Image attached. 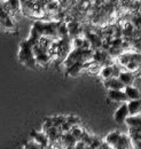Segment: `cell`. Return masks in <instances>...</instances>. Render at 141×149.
<instances>
[{
  "instance_id": "6da1fadb",
  "label": "cell",
  "mask_w": 141,
  "mask_h": 149,
  "mask_svg": "<svg viewBox=\"0 0 141 149\" xmlns=\"http://www.w3.org/2000/svg\"><path fill=\"white\" fill-rule=\"evenodd\" d=\"M34 47L35 46L27 39L20 44V49H18V61L23 65L30 69H35L37 65Z\"/></svg>"
},
{
  "instance_id": "7a4b0ae2",
  "label": "cell",
  "mask_w": 141,
  "mask_h": 149,
  "mask_svg": "<svg viewBox=\"0 0 141 149\" xmlns=\"http://www.w3.org/2000/svg\"><path fill=\"white\" fill-rule=\"evenodd\" d=\"M59 24L60 23H55V22H36L32 26L40 33L43 38H55L59 37L57 35Z\"/></svg>"
},
{
  "instance_id": "3957f363",
  "label": "cell",
  "mask_w": 141,
  "mask_h": 149,
  "mask_svg": "<svg viewBox=\"0 0 141 149\" xmlns=\"http://www.w3.org/2000/svg\"><path fill=\"white\" fill-rule=\"evenodd\" d=\"M0 29L3 31H14L16 30L15 23L12 19L9 12L7 10L5 3L0 6Z\"/></svg>"
},
{
  "instance_id": "277c9868",
  "label": "cell",
  "mask_w": 141,
  "mask_h": 149,
  "mask_svg": "<svg viewBox=\"0 0 141 149\" xmlns=\"http://www.w3.org/2000/svg\"><path fill=\"white\" fill-rule=\"evenodd\" d=\"M128 116H130V112H128V108H127V103H122L121 107L114 113V120L117 124H124Z\"/></svg>"
},
{
  "instance_id": "5b68a950",
  "label": "cell",
  "mask_w": 141,
  "mask_h": 149,
  "mask_svg": "<svg viewBox=\"0 0 141 149\" xmlns=\"http://www.w3.org/2000/svg\"><path fill=\"white\" fill-rule=\"evenodd\" d=\"M125 124L128 126L130 132H139L141 131V116H128L125 120Z\"/></svg>"
},
{
  "instance_id": "8992f818",
  "label": "cell",
  "mask_w": 141,
  "mask_h": 149,
  "mask_svg": "<svg viewBox=\"0 0 141 149\" xmlns=\"http://www.w3.org/2000/svg\"><path fill=\"white\" fill-rule=\"evenodd\" d=\"M103 85L108 91H124V88H125L122 81L116 77L103 80Z\"/></svg>"
},
{
  "instance_id": "52a82bcc",
  "label": "cell",
  "mask_w": 141,
  "mask_h": 149,
  "mask_svg": "<svg viewBox=\"0 0 141 149\" xmlns=\"http://www.w3.org/2000/svg\"><path fill=\"white\" fill-rule=\"evenodd\" d=\"M31 136L34 138V141H35L37 145H39L40 147H43L44 149L47 148L48 142H50V139H48V135H47L45 132H37V131H34V132L31 133Z\"/></svg>"
},
{
  "instance_id": "ba28073f",
  "label": "cell",
  "mask_w": 141,
  "mask_h": 149,
  "mask_svg": "<svg viewBox=\"0 0 141 149\" xmlns=\"http://www.w3.org/2000/svg\"><path fill=\"white\" fill-rule=\"evenodd\" d=\"M107 96L109 100H111L114 102H118V103H127L128 102V99L124 91H108Z\"/></svg>"
},
{
  "instance_id": "9c48e42d",
  "label": "cell",
  "mask_w": 141,
  "mask_h": 149,
  "mask_svg": "<svg viewBox=\"0 0 141 149\" xmlns=\"http://www.w3.org/2000/svg\"><path fill=\"white\" fill-rule=\"evenodd\" d=\"M124 92L126 94L128 101H133V100H140L141 99V93L140 91L134 87V86H126L124 88Z\"/></svg>"
},
{
  "instance_id": "30bf717a",
  "label": "cell",
  "mask_w": 141,
  "mask_h": 149,
  "mask_svg": "<svg viewBox=\"0 0 141 149\" xmlns=\"http://www.w3.org/2000/svg\"><path fill=\"white\" fill-rule=\"evenodd\" d=\"M118 79L122 81L124 86H133L134 83V74L128 71H121V74L118 76Z\"/></svg>"
},
{
  "instance_id": "8fae6325",
  "label": "cell",
  "mask_w": 141,
  "mask_h": 149,
  "mask_svg": "<svg viewBox=\"0 0 141 149\" xmlns=\"http://www.w3.org/2000/svg\"><path fill=\"white\" fill-rule=\"evenodd\" d=\"M86 67L85 63H82V62H76L73 64H71L70 67L67 68V74L71 76V77H76L77 74H79V72Z\"/></svg>"
},
{
  "instance_id": "7c38bea8",
  "label": "cell",
  "mask_w": 141,
  "mask_h": 149,
  "mask_svg": "<svg viewBox=\"0 0 141 149\" xmlns=\"http://www.w3.org/2000/svg\"><path fill=\"white\" fill-rule=\"evenodd\" d=\"M127 108L130 116H137L141 111V99L140 100H133L127 102Z\"/></svg>"
},
{
  "instance_id": "4fadbf2b",
  "label": "cell",
  "mask_w": 141,
  "mask_h": 149,
  "mask_svg": "<svg viewBox=\"0 0 141 149\" xmlns=\"http://www.w3.org/2000/svg\"><path fill=\"white\" fill-rule=\"evenodd\" d=\"M121 134H122V133L118 132V131H112V132H110L106 136V139H105L106 143L109 147H111V148L114 149V147L116 146V143L118 142V139H119Z\"/></svg>"
},
{
  "instance_id": "5bb4252c",
  "label": "cell",
  "mask_w": 141,
  "mask_h": 149,
  "mask_svg": "<svg viewBox=\"0 0 141 149\" xmlns=\"http://www.w3.org/2000/svg\"><path fill=\"white\" fill-rule=\"evenodd\" d=\"M130 143H131V139L126 134L122 133L118 139V142L116 143L114 149H130Z\"/></svg>"
},
{
  "instance_id": "9a60e30c",
  "label": "cell",
  "mask_w": 141,
  "mask_h": 149,
  "mask_svg": "<svg viewBox=\"0 0 141 149\" xmlns=\"http://www.w3.org/2000/svg\"><path fill=\"white\" fill-rule=\"evenodd\" d=\"M124 68L126 69V71L133 74V72H137L139 69H141V64L140 63H138V62H134V61H130Z\"/></svg>"
},
{
  "instance_id": "2e32d148",
  "label": "cell",
  "mask_w": 141,
  "mask_h": 149,
  "mask_svg": "<svg viewBox=\"0 0 141 149\" xmlns=\"http://www.w3.org/2000/svg\"><path fill=\"white\" fill-rule=\"evenodd\" d=\"M71 134L78 140V139H80L82 136H84V132L82 129H79L78 126H75V127H72L71 129Z\"/></svg>"
},
{
  "instance_id": "e0dca14e",
  "label": "cell",
  "mask_w": 141,
  "mask_h": 149,
  "mask_svg": "<svg viewBox=\"0 0 141 149\" xmlns=\"http://www.w3.org/2000/svg\"><path fill=\"white\" fill-rule=\"evenodd\" d=\"M24 149H44V148L40 147L39 145H37L35 141H31V142H28V143L24 146Z\"/></svg>"
},
{
  "instance_id": "ac0fdd59",
  "label": "cell",
  "mask_w": 141,
  "mask_h": 149,
  "mask_svg": "<svg viewBox=\"0 0 141 149\" xmlns=\"http://www.w3.org/2000/svg\"><path fill=\"white\" fill-rule=\"evenodd\" d=\"M55 0H43V2H45V5H47V3H50V2H53Z\"/></svg>"
},
{
  "instance_id": "d6986e66",
  "label": "cell",
  "mask_w": 141,
  "mask_h": 149,
  "mask_svg": "<svg viewBox=\"0 0 141 149\" xmlns=\"http://www.w3.org/2000/svg\"><path fill=\"white\" fill-rule=\"evenodd\" d=\"M3 3H5V1H3V0H0V6H2Z\"/></svg>"
},
{
  "instance_id": "ffe728a7",
  "label": "cell",
  "mask_w": 141,
  "mask_h": 149,
  "mask_svg": "<svg viewBox=\"0 0 141 149\" xmlns=\"http://www.w3.org/2000/svg\"><path fill=\"white\" fill-rule=\"evenodd\" d=\"M25 1H28V0H21V5H22L23 2H25Z\"/></svg>"
},
{
  "instance_id": "44dd1931",
  "label": "cell",
  "mask_w": 141,
  "mask_h": 149,
  "mask_svg": "<svg viewBox=\"0 0 141 149\" xmlns=\"http://www.w3.org/2000/svg\"><path fill=\"white\" fill-rule=\"evenodd\" d=\"M139 13H140V15H141V6L139 7Z\"/></svg>"
},
{
  "instance_id": "7402d4cb",
  "label": "cell",
  "mask_w": 141,
  "mask_h": 149,
  "mask_svg": "<svg viewBox=\"0 0 141 149\" xmlns=\"http://www.w3.org/2000/svg\"><path fill=\"white\" fill-rule=\"evenodd\" d=\"M3 1H7V0H3Z\"/></svg>"
}]
</instances>
